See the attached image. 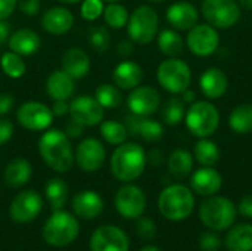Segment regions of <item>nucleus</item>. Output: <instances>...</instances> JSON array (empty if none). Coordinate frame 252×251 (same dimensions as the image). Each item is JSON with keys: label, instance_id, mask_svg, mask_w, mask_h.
Listing matches in <instances>:
<instances>
[{"label": "nucleus", "instance_id": "a18cd8bd", "mask_svg": "<svg viewBox=\"0 0 252 251\" xmlns=\"http://www.w3.org/2000/svg\"><path fill=\"white\" fill-rule=\"evenodd\" d=\"M13 132H15L13 123L7 118H0V146L12 139Z\"/></svg>", "mask_w": 252, "mask_h": 251}, {"label": "nucleus", "instance_id": "39448f33", "mask_svg": "<svg viewBox=\"0 0 252 251\" xmlns=\"http://www.w3.org/2000/svg\"><path fill=\"white\" fill-rule=\"evenodd\" d=\"M80 231L77 219L66 212H55L43 226V238L52 247H66L71 244Z\"/></svg>", "mask_w": 252, "mask_h": 251}, {"label": "nucleus", "instance_id": "4be33fe9", "mask_svg": "<svg viewBox=\"0 0 252 251\" xmlns=\"http://www.w3.org/2000/svg\"><path fill=\"white\" fill-rule=\"evenodd\" d=\"M90 68H92L90 58L80 47H71L62 56V70L74 80H81L87 77Z\"/></svg>", "mask_w": 252, "mask_h": 251}, {"label": "nucleus", "instance_id": "72a5a7b5", "mask_svg": "<svg viewBox=\"0 0 252 251\" xmlns=\"http://www.w3.org/2000/svg\"><path fill=\"white\" fill-rule=\"evenodd\" d=\"M183 38L179 33L173 31V30H164L161 31L159 37H158V47L159 50L170 58H176L183 52Z\"/></svg>", "mask_w": 252, "mask_h": 251}, {"label": "nucleus", "instance_id": "6e6552de", "mask_svg": "<svg viewBox=\"0 0 252 251\" xmlns=\"http://www.w3.org/2000/svg\"><path fill=\"white\" fill-rule=\"evenodd\" d=\"M127 33L131 41L137 44L151 43L158 33V15L151 6L137 7L128 18Z\"/></svg>", "mask_w": 252, "mask_h": 251}, {"label": "nucleus", "instance_id": "4468645a", "mask_svg": "<svg viewBox=\"0 0 252 251\" xmlns=\"http://www.w3.org/2000/svg\"><path fill=\"white\" fill-rule=\"evenodd\" d=\"M128 237L117 226L97 228L90 238V251H128Z\"/></svg>", "mask_w": 252, "mask_h": 251}, {"label": "nucleus", "instance_id": "f257e3e1", "mask_svg": "<svg viewBox=\"0 0 252 251\" xmlns=\"http://www.w3.org/2000/svg\"><path fill=\"white\" fill-rule=\"evenodd\" d=\"M38 152L43 161L56 173H66L75 161L69 136L58 129L44 130L38 139Z\"/></svg>", "mask_w": 252, "mask_h": 251}, {"label": "nucleus", "instance_id": "49530a36", "mask_svg": "<svg viewBox=\"0 0 252 251\" xmlns=\"http://www.w3.org/2000/svg\"><path fill=\"white\" fill-rule=\"evenodd\" d=\"M15 107V99L10 93H0V115H6Z\"/></svg>", "mask_w": 252, "mask_h": 251}, {"label": "nucleus", "instance_id": "4c0bfd02", "mask_svg": "<svg viewBox=\"0 0 252 251\" xmlns=\"http://www.w3.org/2000/svg\"><path fill=\"white\" fill-rule=\"evenodd\" d=\"M102 15H103V19H105L106 25L111 27V28H117V30L126 27L127 22H128V18H130L128 10L123 4H120L117 1H112L109 4H106Z\"/></svg>", "mask_w": 252, "mask_h": 251}, {"label": "nucleus", "instance_id": "f704fd0d", "mask_svg": "<svg viewBox=\"0 0 252 251\" xmlns=\"http://www.w3.org/2000/svg\"><path fill=\"white\" fill-rule=\"evenodd\" d=\"M195 158L204 167H213L220 160V148L205 138L195 145Z\"/></svg>", "mask_w": 252, "mask_h": 251}, {"label": "nucleus", "instance_id": "393cba45", "mask_svg": "<svg viewBox=\"0 0 252 251\" xmlns=\"http://www.w3.org/2000/svg\"><path fill=\"white\" fill-rule=\"evenodd\" d=\"M198 10L189 1H179L167 9V21L177 30H190L198 22Z\"/></svg>", "mask_w": 252, "mask_h": 251}, {"label": "nucleus", "instance_id": "3c124183", "mask_svg": "<svg viewBox=\"0 0 252 251\" xmlns=\"http://www.w3.org/2000/svg\"><path fill=\"white\" fill-rule=\"evenodd\" d=\"M50 109L55 117H63L65 114L69 112V104H68V101H55L53 107Z\"/></svg>", "mask_w": 252, "mask_h": 251}, {"label": "nucleus", "instance_id": "79ce46f5", "mask_svg": "<svg viewBox=\"0 0 252 251\" xmlns=\"http://www.w3.org/2000/svg\"><path fill=\"white\" fill-rule=\"evenodd\" d=\"M136 232L143 240H152L157 234V226L149 217H137L136 222Z\"/></svg>", "mask_w": 252, "mask_h": 251}, {"label": "nucleus", "instance_id": "c756f323", "mask_svg": "<svg viewBox=\"0 0 252 251\" xmlns=\"http://www.w3.org/2000/svg\"><path fill=\"white\" fill-rule=\"evenodd\" d=\"M168 172L176 179H185L193 167V155L186 149H176L167 161Z\"/></svg>", "mask_w": 252, "mask_h": 251}, {"label": "nucleus", "instance_id": "864d4df0", "mask_svg": "<svg viewBox=\"0 0 252 251\" xmlns=\"http://www.w3.org/2000/svg\"><path fill=\"white\" fill-rule=\"evenodd\" d=\"M117 52H118L120 55H123V56H127V55H130V53L133 52V46H131L128 41H121Z\"/></svg>", "mask_w": 252, "mask_h": 251}, {"label": "nucleus", "instance_id": "7c9ffc66", "mask_svg": "<svg viewBox=\"0 0 252 251\" xmlns=\"http://www.w3.org/2000/svg\"><path fill=\"white\" fill-rule=\"evenodd\" d=\"M44 194H46V198H47L52 210L58 212V210H62L63 206L66 204L69 189H68V185L65 180H62L59 178H53L46 183Z\"/></svg>", "mask_w": 252, "mask_h": 251}, {"label": "nucleus", "instance_id": "5701e85b", "mask_svg": "<svg viewBox=\"0 0 252 251\" xmlns=\"http://www.w3.org/2000/svg\"><path fill=\"white\" fill-rule=\"evenodd\" d=\"M74 78L63 70H55L46 80V92L53 101H68L74 95Z\"/></svg>", "mask_w": 252, "mask_h": 251}, {"label": "nucleus", "instance_id": "e433bc0d", "mask_svg": "<svg viewBox=\"0 0 252 251\" xmlns=\"http://www.w3.org/2000/svg\"><path fill=\"white\" fill-rule=\"evenodd\" d=\"M0 67L1 71L9 77V78H21L25 71H27V65L22 59L21 55L9 50L4 52L0 58Z\"/></svg>", "mask_w": 252, "mask_h": 251}, {"label": "nucleus", "instance_id": "9d476101", "mask_svg": "<svg viewBox=\"0 0 252 251\" xmlns=\"http://www.w3.org/2000/svg\"><path fill=\"white\" fill-rule=\"evenodd\" d=\"M53 118H55V115H53L52 109L47 105H44L41 102H35V101L25 102L16 109L18 123L30 132L47 130L52 126Z\"/></svg>", "mask_w": 252, "mask_h": 251}, {"label": "nucleus", "instance_id": "c03bdc74", "mask_svg": "<svg viewBox=\"0 0 252 251\" xmlns=\"http://www.w3.org/2000/svg\"><path fill=\"white\" fill-rule=\"evenodd\" d=\"M40 0H18L16 7L27 16H35L40 12Z\"/></svg>", "mask_w": 252, "mask_h": 251}, {"label": "nucleus", "instance_id": "2eb2a0df", "mask_svg": "<svg viewBox=\"0 0 252 251\" xmlns=\"http://www.w3.org/2000/svg\"><path fill=\"white\" fill-rule=\"evenodd\" d=\"M41 209H43L41 197L34 191H24L13 198L9 213L13 222L30 223L40 215Z\"/></svg>", "mask_w": 252, "mask_h": 251}, {"label": "nucleus", "instance_id": "f8f14e48", "mask_svg": "<svg viewBox=\"0 0 252 251\" xmlns=\"http://www.w3.org/2000/svg\"><path fill=\"white\" fill-rule=\"evenodd\" d=\"M72 120L78 121L84 127H93L103 121L105 108L90 95H81L71 101L69 112Z\"/></svg>", "mask_w": 252, "mask_h": 251}, {"label": "nucleus", "instance_id": "c9c22d12", "mask_svg": "<svg viewBox=\"0 0 252 251\" xmlns=\"http://www.w3.org/2000/svg\"><path fill=\"white\" fill-rule=\"evenodd\" d=\"M94 98L105 109H114L123 104V93L120 92V87L108 83L96 87Z\"/></svg>", "mask_w": 252, "mask_h": 251}, {"label": "nucleus", "instance_id": "ddd939ff", "mask_svg": "<svg viewBox=\"0 0 252 251\" xmlns=\"http://www.w3.org/2000/svg\"><path fill=\"white\" fill-rule=\"evenodd\" d=\"M115 209L126 219H137L146 209V195L136 185H124L115 195Z\"/></svg>", "mask_w": 252, "mask_h": 251}, {"label": "nucleus", "instance_id": "6ab92c4d", "mask_svg": "<svg viewBox=\"0 0 252 251\" xmlns=\"http://www.w3.org/2000/svg\"><path fill=\"white\" fill-rule=\"evenodd\" d=\"M126 127L128 130V135L140 138L146 142H157L164 135V129L158 121L134 114L126 118Z\"/></svg>", "mask_w": 252, "mask_h": 251}, {"label": "nucleus", "instance_id": "0eeeda50", "mask_svg": "<svg viewBox=\"0 0 252 251\" xmlns=\"http://www.w3.org/2000/svg\"><path fill=\"white\" fill-rule=\"evenodd\" d=\"M157 78L159 84L170 93H183L192 80L189 65L177 58H170L162 61L157 70Z\"/></svg>", "mask_w": 252, "mask_h": 251}, {"label": "nucleus", "instance_id": "20e7f679", "mask_svg": "<svg viewBox=\"0 0 252 251\" xmlns=\"http://www.w3.org/2000/svg\"><path fill=\"white\" fill-rule=\"evenodd\" d=\"M238 209L226 197H210L199 209V219L210 231H226L236 220Z\"/></svg>", "mask_w": 252, "mask_h": 251}, {"label": "nucleus", "instance_id": "a19ab883", "mask_svg": "<svg viewBox=\"0 0 252 251\" xmlns=\"http://www.w3.org/2000/svg\"><path fill=\"white\" fill-rule=\"evenodd\" d=\"M103 9H105L103 0H83L80 7L81 18L89 22L96 21L103 13Z\"/></svg>", "mask_w": 252, "mask_h": 251}, {"label": "nucleus", "instance_id": "bb28decb", "mask_svg": "<svg viewBox=\"0 0 252 251\" xmlns=\"http://www.w3.org/2000/svg\"><path fill=\"white\" fill-rule=\"evenodd\" d=\"M199 84H201L202 93L207 98H210V99H219V98H221L226 93L229 80H227V75L221 70H219V68H210V70H207L202 74Z\"/></svg>", "mask_w": 252, "mask_h": 251}, {"label": "nucleus", "instance_id": "58836bf2", "mask_svg": "<svg viewBox=\"0 0 252 251\" xmlns=\"http://www.w3.org/2000/svg\"><path fill=\"white\" fill-rule=\"evenodd\" d=\"M161 117L164 120L165 124L168 126H177L179 123H182L183 117H185V102L183 99L179 98H170L162 109H161Z\"/></svg>", "mask_w": 252, "mask_h": 251}, {"label": "nucleus", "instance_id": "5fc2aeb1", "mask_svg": "<svg viewBox=\"0 0 252 251\" xmlns=\"http://www.w3.org/2000/svg\"><path fill=\"white\" fill-rule=\"evenodd\" d=\"M193 101H195V92L186 89L183 92V102H193Z\"/></svg>", "mask_w": 252, "mask_h": 251}, {"label": "nucleus", "instance_id": "a878e982", "mask_svg": "<svg viewBox=\"0 0 252 251\" xmlns=\"http://www.w3.org/2000/svg\"><path fill=\"white\" fill-rule=\"evenodd\" d=\"M143 78V70L139 64L131 61H123L120 62L112 72V80L117 87L130 90L137 87L142 83Z\"/></svg>", "mask_w": 252, "mask_h": 251}, {"label": "nucleus", "instance_id": "8fccbe9b", "mask_svg": "<svg viewBox=\"0 0 252 251\" xmlns=\"http://www.w3.org/2000/svg\"><path fill=\"white\" fill-rule=\"evenodd\" d=\"M18 0H0V19H7L16 9Z\"/></svg>", "mask_w": 252, "mask_h": 251}, {"label": "nucleus", "instance_id": "de8ad7c7", "mask_svg": "<svg viewBox=\"0 0 252 251\" xmlns=\"http://www.w3.org/2000/svg\"><path fill=\"white\" fill-rule=\"evenodd\" d=\"M238 212L248 217V219H252V194H248L245 195L241 201H239V206H238Z\"/></svg>", "mask_w": 252, "mask_h": 251}, {"label": "nucleus", "instance_id": "dca6fc26", "mask_svg": "<svg viewBox=\"0 0 252 251\" xmlns=\"http://www.w3.org/2000/svg\"><path fill=\"white\" fill-rule=\"evenodd\" d=\"M220 44V36L213 25H195L188 34V46L196 56L213 55Z\"/></svg>", "mask_w": 252, "mask_h": 251}, {"label": "nucleus", "instance_id": "f3484780", "mask_svg": "<svg viewBox=\"0 0 252 251\" xmlns=\"http://www.w3.org/2000/svg\"><path fill=\"white\" fill-rule=\"evenodd\" d=\"M161 105V96L157 89L151 86H137L131 89L127 98V107L134 115L149 117Z\"/></svg>", "mask_w": 252, "mask_h": 251}, {"label": "nucleus", "instance_id": "2f4dec72", "mask_svg": "<svg viewBox=\"0 0 252 251\" xmlns=\"http://www.w3.org/2000/svg\"><path fill=\"white\" fill-rule=\"evenodd\" d=\"M229 126L235 133L245 135L252 132V105L251 104H242L236 107L230 117H229Z\"/></svg>", "mask_w": 252, "mask_h": 251}, {"label": "nucleus", "instance_id": "ea45409f", "mask_svg": "<svg viewBox=\"0 0 252 251\" xmlns=\"http://www.w3.org/2000/svg\"><path fill=\"white\" fill-rule=\"evenodd\" d=\"M89 43L96 52H99V53L106 52L109 49V44H111L109 31L102 25L90 28V31H89Z\"/></svg>", "mask_w": 252, "mask_h": 251}, {"label": "nucleus", "instance_id": "37998d69", "mask_svg": "<svg viewBox=\"0 0 252 251\" xmlns=\"http://www.w3.org/2000/svg\"><path fill=\"white\" fill-rule=\"evenodd\" d=\"M199 247L202 251H217L221 247V240L216 232H205L199 238Z\"/></svg>", "mask_w": 252, "mask_h": 251}, {"label": "nucleus", "instance_id": "09e8293b", "mask_svg": "<svg viewBox=\"0 0 252 251\" xmlns=\"http://www.w3.org/2000/svg\"><path fill=\"white\" fill-rule=\"evenodd\" d=\"M83 130H84V126L80 124L78 121H75V120L71 118V120L65 124V130H63V132H65L69 138H78V136H81Z\"/></svg>", "mask_w": 252, "mask_h": 251}, {"label": "nucleus", "instance_id": "1a4fd4ad", "mask_svg": "<svg viewBox=\"0 0 252 251\" xmlns=\"http://www.w3.org/2000/svg\"><path fill=\"white\" fill-rule=\"evenodd\" d=\"M204 18L217 28H230L241 18V6L235 0H204Z\"/></svg>", "mask_w": 252, "mask_h": 251}, {"label": "nucleus", "instance_id": "b1692460", "mask_svg": "<svg viewBox=\"0 0 252 251\" xmlns=\"http://www.w3.org/2000/svg\"><path fill=\"white\" fill-rule=\"evenodd\" d=\"M7 46L12 52L21 56H31L38 52L41 46V40L35 31L30 28H21L10 34Z\"/></svg>", "mask_w": 252, "mask_h": 251}, {"label": "nucleus", "instance_id": "7ed1b4c3", "mask_svg": "<svg viewBox=\"0 0 252 251\" xmlns=\"http://www.w3.org/2000/svg\"><path fill=\"white\" fill-rule=\"evenodd\" d=\"M158 209L165 219L180 222L192 215L195 209V197L185 185H170L159 194Z\"/></svg>", "mask_w": 252, "mask_h": 251}, {"label": "nucleus", "instance_id": "f03ea898", "mask_svg": "<svg viewBox=\"0 0 252 251\" xmlns=\"http://www.w3.org/2000/svg\"><path fill=\"white\" fill-rule=\"evenodd\" d=\"M146 152L139 143H121L111 157V172L121 182H133L142 176L146 167Z\"/></svg>", "mask_w": 252, "mask_h": 251}, {"label": "nucleus", "instance_id": "bf43d9fd", "mask_svg": "<svg viewBox=\"0 0 252 251\" xmlns=\"http://www.w3.org/2000/svg\"><path fill=\"white\" fill-rule=\"evenodd\" d=\"M149 1H154V3H161V1H165V0H149Z\"/></svg>", "mask_w": 252, "mask_h": 251}, {"label": "nucleus", "instance_id": "aec40b11", "mask_svg": "<svg viewBox=\"0 0 252 251\" xmlns=\"http://www.w3.org/2000/svg\"><path fill=\"white\" fill-rule=\"evenodd\" d=\"M221 175L213 167H202L196 170L190 178L192 189L202 197H211L217 194L221 188Z\"/></svg>", "mask_w": 252, "mask_h": 251}, {"label": "nucleus", "instance_id": "473e14b6", "mask_svg": "<svg viewBox=\"0 0 252 251\" xmlns=\"http://www.w3.org/2000/svg\"><path fill=\"white\" fill-rule=\"evenodd\" d=\"M100 135H102L105 142H108L109 145L118 146L127 141L128 130H127L126 124H123L120 121L105 120L100 123Z\"/></svg>", "mask_w": 252, "mask_h": 251}, {"label": "nucleus", "instance_id": "412c9836", "mask_svg": "<svg viewBox=\"0 0 252 251\" xmlns=\"http://www.w3.org/2000/svg\"><path fill=\"white\" fill-rule=\"evenodd\" d=\"M72 210L78 217L92 220L102 215L103 200L94 191H83L72 198Z\"/></svg>", "mask_w": 252, "mask_h": 251}, {"label": "nucleus", "instance_id": "603ef678", "mask_svg": "<svg viewBox=\"0 0 252 251\" xmlns=\"http://www.w3.org/2000/svg\"><path fill=\"white\" fill-rule=\"evenodd\" d=\"M10 37V27L6 19H0V46L7 44Z\"/></svg>", "mask_w": 252, "mask_h": 251}, {"label": "nucleus", "instance_id": "c85d7f7f", "mask_svg": "<svg viewBox=\"0 0 252 251\" xmlns=\"http://www.w3.org/2000/svg\"><path fill=\"white\" fill-rule=\"evenodd\" d=\"M224 246L229 251H252V225L241 223L232 228L224 238Z\"/></svg>", "mask_w": 252, "mask_h": 251}, {"label": "nucleus", "instance_id": "423d86ee", "mask_svg": "<svg viewBox=\"0 0 252 251\" xmlns=\"http://www.w3.org/2000/svg\"><path fill=\"white\" fill-rule=\"evenodd\" d=\"M220 124L219 109L205 101H199L190 105L186 114V126L192 135L198 138L211 136Z\"/></svg>", "mask_w": 252, "mask_h": 251}, {"label": "nucleus", "instance_id": "4d7b16f0", "mask_svg": "<svg viewBox=\"0 0 252 251\" xmlns=\"http://www.w3.org/2000/svg\"><path fill=\"white\" fill-rule=\"evenodd\" d=\"M140 251H161L158 247H154V246H146V247H143Z\"/></svg>", "mask_w": 252, "mask_h": 251}, {"label": "nucleus", "instance_id": "052dcab7", "mask_svg": "<svg viewBox=\"0 0 252 251\" xmlns=\"http://www.w3.org/2000/svg\"><path fill=\"white\" fill-rule=\"evenodd\" d=\"M103 1H109V3H112V1H118V0H103Z\"/></svg>", "mask_w": 252, "mask_h": 251}, {"label": "nucleus", "instance_id": "13d9d810", "mask_svg": "<svg viewBox=\"0 0 252 251\" xmlns=\"http://www.w3.org/2000/svg\"><path fill=\"white\" fill-rule=\"evenodd\" d=\"M59 1H62V3H65V4H74V3H78V1H81V0H59Z\"/></svg>", "mask_w": 252, "mask_h": 251}, {"label": "nucleus", "instance_id": "cd10ccee", "mask_svg": "<svg viewBox=\"0 0 252 251\" xmlns=\"http://www.w3.org/2000/svg\"><path fill=\"white\" fill-rule=\"evenodd\" d=\"M32 176V167L25 158L12 160L4 170V183L10 188H21L30 182Z\"/></svg>", "mask_w": 252, "mask_h": 251}, {"label": "nucleus", "instance_id": "a211bd4d", "mask_svg": "<svg viewBox=\"0 0 252 251\" xmlns=\"http://www.w3.org/2000/svg\"><path fill=\"white\" fill-rule=\"evenodd\" d=\"M74 25V15L62 6H55L46 10L41 16V27L52 36L66 34Z\"/></svg>", "mask_w": 252, "mask_h": 251}, {"label": "nucleus", "instance_id": "6e6d98bb", "mask_svg": "<svg viewBox=\"0 0 252 251\" xmlns=\"http://www.w3.org/2000/svg\"><path fill=\"white\" fill-rule=\"evenodd\" d=\"M239 1V4L242 6V7H245V9H252V0H238Z\"/></svg>", "mask_w": 252, "mask_h": 251}, {"label": "nucleus", "instance_id": "9b49d317", "mask_svg": "<svg viewBox=\"0 0 252 251\" xmlns=\"http://www.w3.org/2000/svg\"><path fill=\"white\" fill-rule=\"evenodd\" d=\"M74 158L83 172L93 173L103 167L106 160V149L99 139L86 138L78 143Z\"/></svg>", "mask_w": 252, "mask_h": 251}]
</instances>
